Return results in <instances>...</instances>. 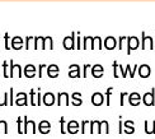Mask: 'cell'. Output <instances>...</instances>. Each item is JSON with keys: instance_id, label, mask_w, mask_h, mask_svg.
<instances>
[{"instance_id": "6da1fadb", "label": "cell", "mask_w": 155, "mask_h": 139, "mask_svg": "<svg viewBox=\"0 0 155 139\" xmlns=\"http://www.w3.org/2000/svg\"><path fill=\"white\" fill-rule=\"evenodd\" d=\"M143 102L145 106H154L155 105V88L154 87L150 92H146V93L143 96Z\"/></svg>"}, {"instance_id": "7a4b0ae2", "label": "cell", "mask_w": 155, "mask_h": 139, "mask_svg": "<svg viewBox=\"0 0 155 139\" xmlns=\"http://www.w3.org/2000/svg\"><path fill=\"white\" fill-rule=\"evenodd\" d=\"M24 134H27L28 131H29V128H32V133L36 134V131H37V125L33 120H28L27 116H24Z\"/></svg>"}, {"instance_id": "3957f363", "label": "cell", "mask_w": 155, "mask_h": 139, "mask_svg": "<svg viewBox=\"0 0 155 139\" xmlns=\"http://www.w3.org/2000/svg\"><path fill=\"white\" fill-rule=\"evenodd\" d=\"M15 105L18 106H27L28 105V96L24 92H19L15 97Z\"/></svg>"}, {"instance_id": "277c9868", "label": "cell", "mask_w": 155, "mask_h": 139, "mask_svg": "<svg viewBox=\"0 0 155 139\" xmlns=\"http://www.w3.org/2000/svg\"><path fill=\"white\" fill-rule=\"evenodd\" d=\"M141 100H143V97L137 92H132V93L128 95V102H130L131 106H139Z\"/></svg>"}, {"instance_id": "5b68a950", "label": "cell", "mask_w": 155, "mask_h": 139, "mask_svg": "<svg viewBox=\"0 0 155 139\" xmlns=\"http://www.w3.org/2000/svg\"><path fill=\"white\" fill-rule=\"evenodd\" d=\"M74 40H75V33L73 32V35L71 36H69V37H65V40H64V49H66V50H73L75 49V46H74Z\"/></svg>"}, {"instance_id": "8992f818", "label": "cell", "mask_w": 155, "mask_h": 139, "mask_svg": "<svg viewBox=\"0 0 155 139\" xmlns=\"http://www.w3.org/2000/svg\"><path fill=\"white\" fill-rule=\"evenodd\" d=\"M38 131L41 134H48L50 130H51V124L47 121V120H42L40 124H38Z\"/></svg>"}, {"instance_id": "52a82bcc", "label": "cell", "mask_w": 155, "mask_h": 139, "mask_svg": "<svg viewBox=\"0 0 155 139\" xmlns=\"http://www.w3.org/2000/svg\"><path fill=\"white\" fill-rule=\"evenodd\" d=\"M103 102H104V96H103L101 92H94L92 95V103L94 106H101V105H103Z\"/></svg>"}, {"instance_id": "ba28073f", "label": "cell", "mask_w": 155, "mask_h": 139, "mask_svg": "<svg viewBox=\"0 0 155 139\" xmlns=\"http://www.w3.org/2000/svg\"><path fill=\"white\" fill-rule=\"evenodd\" d=\"M42 103H45L46 106H52L55 103V95L51 92H46L42 96Z\"/></svg>"}, {"instance_id": "9c48e42d", "label": "cell", "mask_w": 155, "mask_h": 139, "mask_svg": "<svg viewBox=\"0 0 155 139\" xmlns=\"http://www.w3.org/2000/svg\"><path fill=\"white\" fill-rule=\"evenodd\" d=\"M64 102H65L66 106L70 105L69 95L66 93V92H59V93H57V106H61Z\"/></svg>"}, {"instance_id": "30bf717a", "label": "cell", "mask_w": 155, "mask_h": 139, "mask_svg": "<svg viewBox=\"0 0 155 139\" xmlns=\"http://www.w3.org/2000/svg\"><path fill=\"white\" fill-rule=\"evenodd\" d=\"M66 131L70 134H76L79 131V123L75 121V120H71L68 123V127H66Z\"/></svg>"}, {"instance_id": "8fae6325", "label": "cell", "mask_w": 155, "mask_h": 139, "mask_svg": "<svg viewBox=\"0 0 155 139\" xmlns=\"http://www.w3.org/2000/svg\"><path fill=\"white\" fill-rule=\"evenodd\" d=\"M150 73H151V69L147 64H143L139 67V75L141 78H147L150 75Z\"/></svg>"}, {"instance_id": "7c38bea8", "label": "cell", "mask_w": 155, "mask_h": 139, "mask_svg": "<svg viewBox=\"0 0 155 139\" xmlns=\"http://www.w3.org/2000/svg\"><path fill=\"white\" fill-rule=\"evenodd\" d=\"M59 71H60V69H59V67H57L56 64H51L50 67L47 68V75L50 78H57L59 77Z\"/></svg>"}, {"instance_id": "4fadbf2b", "label": "cell", "mask_w": 155, "mask_h": 139, "mask_svg": "<svg viewBox=\"0 0 155 139\" xmlns=\"http://www.w3.org/2000/svg\"><path fill=\"white\" fill-rule=\"evenodd\" d=\"M22 46H23V38L22 37H19V36L13 37V40H12V49L21 50Z\"/></svg>"}, {"instance_id": "5bb4252c", "label": "cell", "mask_w": 155, "mask_h": 139, "mask_svg": "<svg viewBox=\"0 0 155 139\" xmlns=\"http://www.w3.org/2000/svg\"><path fill=\"white\" fill-rule=\"evenodd\" d=\"M69 77L70 78H79L80 77V68H79V65H76V64L70 65Z\"/></svg>"}, {"instance_id": "9a60e30c", "label": "cell", "mask_w": 155, "mask_h": 139, "mask_svg": "<svg viewBox=\"0 0 155 139\" xmlns=\"http://www.w3.org/2000/svg\"><path fill=\"white\" fill-rule=\"evenodd\" d=\"M24 75L27 77V78H33L36 75V68H35V65H32V64L25 65V67H24Z\"/></svg>"}, {"instance_id": "2e32d148", "label": "cell", "mask_w": 155, "mask_h": 139, "mask_svg": "<svg viewBox=\"0 0 155 139\" xmlns=\"http://www.w3.org/2000/svg\"><path fill=\"white\" fill-rule=\"evenodd\" d=\"M104 46H106L107 50H113L116 47V38L112 36H108L104 41Z\"/></svg>"}, {"instance_id": "e0dca14e", "label": "cell", "mask_w": 155, "mask_h": 139, "mask_svg": "<svg viewBox=\"0 0 155 139\" xmlns=\"http://www.w3.org/2000/svg\"><path fill=\"white\" fill-rule=\"evenodd\" d=\"M134 121H131V120H127L125 124H124V131L126 134H132V133H135V128H134Z\"/></svg>"}, {"instance_id": "ac0fdd59", "label": "cell", "mask_w": 155, "mask_h": 139, "mask_svg": "<svg viewBox=\"0 0 155 139\" xmlns=\"http://www.w3.org/2000/svg\"><path fill=\"white\" fill-rule=\"evenodd\" d=\"M92 74H93L94 78H101L103 75V68H102V65H99V64L94 65V67L92 68Z\"/></svg>"}, {"instance_id": "d6986e66", "label": "cell", "mask_w": 155, "mask_h": 139, "mask_svg": "<svg viewBox=\"0 0 155 139\" xmlns=\"http://www.w3.org/2000/svg\"><path fill=\"white\" fill-rule=\"evenodd\" d=\"M71 98H73V105L74 106H80L83 103L81 93H80V92H74V93L71 95Z\"/></svg>"}, {"instance_id": "ffe728a7", "label": "cell", "mask_w": 155, "mask_h": 139, "mask_svg": "<svg viewBox=\"0 0 155 139\" xmlns=\"http://www.w3.org/2000/svg\"><path fill=\"white\" fill-rule=\"evenodd\" d=\"M102 128H104V131H106V134H108V133H109V128H108V121H106V120H104V121H101V123H99V130H98V133H99V134L102 133V131H101V129H102Z\"/></svg>"}, {"instance_id": "44dd1931", "label": "cell", "mask_w": 155, "mask_h": 139, "mask_svg": "<svg viewBox=\"0 0 155 139\" xmlns=\"http://www.w3.org/2000/svg\"><path fill=\"white\" fill-rule=\"evenodd\" d=\"M24 120H23V119L22 117H18V120H17V124H18V133L19 134H24V127H23V125H22V123H23Z\"/></svg>"}, {"instance_id": "7402d4cb", "label": "cell", "mask_w": 155, "mask_h": 139, "mask_svg": "<svg viewBox=\"0 0 155 139\" xmlns=\"http://www.w3.org/2000/svg\"><path fill=\"white\" fill-rule=\"evenodd\" d=\"M14 68H15L14 61L9 60V78H14Z\"/></svg>"}, {"instance_id": "603a6c76", "label": "cell", "mask_w": 155, "mask_h": 139, "mask_svg": "<svg viewBox=\"0 0 155 139\" xmlns=\"http://www.w3.org/2000/svg\"><path fill=\"white\" fill-rule=\"evenodd\" d=\"M9 63L8 61H4L3 63V73H4V78H9Z\"/></svg>"}, {"instance_id": "cb8c5ba5", "label": "cell", "mask_w": 155, "mask_h": 139, "mask_svg": "<svg viewBox=\"0 0 155 139\" xmlns=\"http://www.w3.org/2000/svg\"><path fill=\"white\" fill-rule=\"evenodd\" d=\"M2 129L4 130V134H8V123L4 120H0V133H2Z\"/></svg>"}, {"instance_id": "d4e9b609", "label": "cell", "mask_w": 155, "mask_h": 139, "mask_svg": "<svg viewBox=\"0 0 155 139\" xmlns=\"http://www.w3.org/2000/svg\"><path fill=\"white\" fill-rule=\"evenodd\" d=\"M29 98H31V105L32 106H37V101L35 100V89L32 88L29 92Z\"/></svg>"}, {"instance_id": "484cf974", "label": "cell", "mask_w": 155, "mask_h": 139, "mask_svg": "<svg viewBox=\"0 0 155 139\" xmlns=\"http://www.w3.org/2000/svg\"><path fill=\"white\" fill-rule=\"evenodd\" d=\"M60 127H61V129H60L61 134H65V133H68L66 129H65V117H61V119H60Z\"/></svg>"}, {"instance_id": "4316f807", "label": "cell", "mask_w": 155, "mask_h": 139, "mask_svg": "<svg viewBox=\"0 0 155 139\" xmlns=\"http://www.w3.org/2000/svg\"><path fill=\"white\" fill-rule=\"evenodd\" d=\"M9 98H10V101H9V105H14V88H10V91H9Z\"/></svg>"}, {"instance_id": "83f0119b", "label": "cell", "mask_w": 155, "mask_h": 139, "mask_svg": "<svg viewBox=\"0 0 155 139\" xmlns=\"http://www.w3.org/2000/svg\"><path fill=\"white\" fill-rule=\"evenodd\" d=\"M111 93H112V87H109L106 92V105L109 106V97H111Z\"/></svg>"}, {"instance_id": "f1b7e54d", "label": "cell", "mask_w": 155, "mask_h": 139, "mask_svg": "<svg viewBox=\"0 0 155 139\" xmlns=\"http://www.w3.org/2000/svg\"><path fill=\"white\" fill-rule=\"evenodd\" d=\"M117 69H118V64H117V61H113V77H114V78H118Z\"/></svg>"}, {"instance_id": "f546056e", "label": "cell", "mask_w": 155, "mask_h": 139, "mask_svg": "<svg viewBox=\"0 0 155 139\" xmlns=\"http://www.w3.org/2000/svg\"><path fill=\"white\" fill-rule=\"evenodd\" d=\"M40 91L41 89L38 88V91H37V106H40L42 103V96H41V92Z\"/></svg>"}, {"instance_id": "4dcf8cb0", "label": "cell", "mask_w": 155, "mask_h": 139, "mask_svg": "<svg viewBox=\"0 0 155 139\" xmlns=\"http://www.w3.org/2000/svg\"><path fill=\"white\" fill-rule=\"evenodd\" d=\"M89 123H90V121H88V120H84V121L81 123V133H83V134H85V127H87Z\"/></svg>"}, {"instance_id": "1f68e13d", "label": "cell", "mask_w": 155, "mask_h": 139, "mask_svg": "<svg viewBox=\"0 0 155 139\" xmlns=\"http://www.w3.org/2000/svg\"><path fill=\"white\" fill-rule=\"evenodd\" d=\"M33 38H35V37H32V36L25 37V50L29 49V41H31V40H33Z\"/></svg>"}, {"instance_id": "d6a6232c", "label": "cell", "mask_w": 155, "mask_h": 139, "mask_svg": "<svg viewBox=\"0 0 155 139\" xmlns=\"http://www.w3.org/2000/svg\"><path fill=\"white\" fill-rule=\"evenodd\" d=\"M8 38H9L8 33H5V35H4V40H5V49H6V50H9V49H10L9 42H8Z\"/></svg>"}, {"instance_id": "836d02e7", "label": "cell", "mask_w": 155, "mask_h": 139, "mask_svg": "<svg viewBox=\"0 0 155 139\" xmlns=\"http://www.w3.org/2000/svg\"><path fill=\"white\" fill-rule=\"evenodd\" d=\"M128 95H130V93H127V92H122V93H121V106H124V100H125V97L126 96H128Z\"/></svg>"}, {"instance_id": "e575fe53", "label": "cell", "mask_w": 155, "mask_h": 139, "mask_svg": "<svg viewBox=\"0 0 155 139\" xmlns=\"http://www.w3.org/2000/svg\"><path fill=\"white\" fill-rule=\"evenodd\" d=\"M45 67H46L45 64H41V65H40V73H38V77H40V78L43 77V69H45Z\"/></svg>"}, {"instance_id": "d590c367", "label": "cell", "mask_w": 155, "mask_h": 139, "mask_svg": "<svg viewBox=\"0 0 155 139\" xmlns=\"http://www.w3.org/2000/svg\"><path fill=\"white\" fill-rule=\"evenodd\" d=\"M90 67L89 64H87V65H84V69H83V77L84 78H87V70H88V68Z\"/></svg>"}, {"instance_id": "8d00e7d4", "label": "cell", "mask_w": 155, "mask_h": 139, "mask_svg": "<svg viewBox=\"0 0 155 139\" xmlns=\"http://www.w3.org/2000/svg\"><path fill=\"white\" fill-rule=\"evenodd\" d=\"M118 127H120V129H118V133H120V134H122V133H124V128H122V127H124V125H122V120H120V123H118Z\"/></svg>"}, {"instance_id": "74e56055", "label": "cell", "mask_w": 155, "mask_h": 139, "mask_svg": "<svg viewBox=\"0 0 155 139\" xmlns=\"http://www.w3.org/2000/svg\"><path fill=\"white\" fill-rule=\"evenodd\" d=\"M8 103L5 102V100H2V97H0V106H6Z\"/></svg>"}]
</instances>
